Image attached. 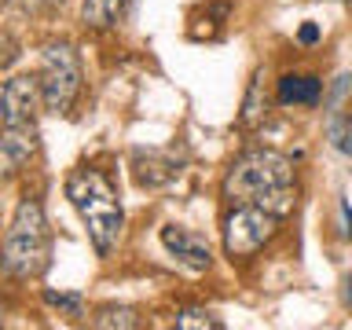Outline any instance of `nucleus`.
Wrapping results in <instances>:
<instances>
[{
  "mask_svg": "<svg viewBox=\"0 0 352 330\" xmlns=\"http://www.w3.org/2000/svg\"><path fill=\"white\" fill-rule=\"evenodd\" d=\"M224 198L231 206H264L272 213L286 217L297 202L294 162L268 147H253L239 154L224 176Z\"/></svg>",
  "mask_w": 352,
  "mask_h": 330,
  "instance_id": "nucleus-1",
  "label": "nucleus"
},
{
  "mask_svg": "<svg viewBox=\"0 0 352 330\" xmlns=\"http://www.w3.org/2000/svg\"><path fill=\"white\" fill-rule=\"evenodd\" d=\"M66 198L74 202L77 217L85 220L96 253L107 257L118 246L121 228H125V213H121V202L110 180L99 169H74L70 180H66Z\"/></svg>",
  "mask_w": 352,
  "mask_h": 330,
  "instance_id": "nucleus-2",
  "label": "nucleus"
},
{
  "mask_svg": "<svg viewBox=\"0 0 352 330\" xmlns=\"http://www.w3.org/2000/svg\"><path fill=\"white\" fill-rule=\"evenodd\" d=\"M48 257H52V231H48L44 206L37 198H22L4 239L0 272L11 275V279H37L48 268Z\"/></svg>",
  "mask_w": 352,
  "mask_h": 330,
  "instance_id": "nucleus-3",
  "label": "nucleus"
},
{
  "mask_svg": "<svg viewBox=\"0 0 352 330\" xmlns=\"http://www.w3.org/2000/svg\"><path fill=\"white\" fill-rule=\"evenodd\" d=\"M41 96L48 114H70L81 96V63L66 41H52L41 52Z\"/></svg>",
  "mask_w": 352,
  "mask_h": 330,
  "instance_id": "nucleus-4",
  "label": "nucleus"
},
{
  "mask_svg": "<svg viewBox=\"0 0 352 330\" xmlns=\"http://www.w3.org/2000/svg\"><path fill=\"white\" fill-rule=\"evenodd\" d=\"M279 231V213L264 206H235L224 217V253L231 261H246L264 250Z\"/></svg>",
  "mask_w": 352,
  "mask_h": 330,
  "instance_id": "nucleus-5",
  "label": "nucleus"
},
{
  "mask_svg": "<svg viewBox=\"0 0 352 330\" xmlns=\"http://www.w3.org/2000/svg\"><path fill=\"white\" fill-rule=\"evenodd\" d=\"M44 107L41 96V77H11L0 85V129L4 125H26L37 118Z\"/></svg>",
  "mask_w": 352,
  "mask_h": 330,
  "instance_id": "nucleus-6",
  "label": "nucleus"
},
{
  "mask_svg": "<svg viewBox=\"0 0 352 330\" xmlns=\"http://www.w3.org/2000/svg\"><path fill=\"white\" fill-rule=\"evenodd\" d=\"M37 147H41V136H37L33 121L0 129V180H11L15 173L26 169L30 158L37 154Z\"/></svg>",
  "mask_w": 352,
  "mask_h": 330,
  "instance_id": "nucleus-7",
  "label": "nucleus"
},
{
  "mask_svg": "<svg viewBox=\"0 0 352 330\" xmlns=\"http://www.w3.org/2000/svg\"><path fill=\"white\" fill-rule=\"evenodd\" d=\"M162 246L169 250L180 264H187V268H195V272H206L209 264H213V250H209V242L202 235H195V231H187V228L165 224L162 228Z\"/></svg>",
  "mask_w": 352,
  "mask_h": 330,
  "instance_id": "nucleus-8",
  "label": "nucleus"
},
{
  "mask_svg": "<svg viewBox=\"0 0 352 330\" xmlns=\"http://www.w3.org/2000/svg\"><path fill=\"white\" fill-rule=\"evenodd\" d=\"M319 92H323V85H319V77L312 74H286L279 81V99L286 107L297 103V107H316L319 103Z\"/></svg>",
  "mask_w": 352,
  "mask_h": 330,
  "instance_id": "nucleus-9",
  "label": "nucleus"
},
{
  "mask_svg": "<svg viewBox=\"0 0 352 330\" xmlns=\"http://www.w3.org/2000/svg\"><path fill=\"white\" fill-rule=\"evenodd\" d=\"M129 4L132 0H85L81 19H85V26H92V30H110L129 15Z\"/></svg>",
  "mask_w": 352,
  "mask_h": 330,
  "instance_id": "nucleus-10",
  "label": "nucleus"
},
{
  "mask_svg": "<svg viewBox=\"0 0 352 330\" xmlns=\"http://www.w3.org/2000/svg\"><path fill=\"white\" fill-rule=\"evenodd\" d=\"M264 118H268V88H264V70H257L250 88H246V99H242L239 125L242 129H257V125H264Z\"/></svg>",
  "mask_w": 352,
  "mask_h": 330,
  "instance_id": "nucleus-11",
  "label": "nucleus"
},
{
  "mask_svg": "<svg viewBox=\"0 0 352 330\" xmlns=\"http://www.w3.org/2000/svg\"><path fill=\"white\" fill-rule=\"evenodd\" d=\"M92 327L96 330H110V327H121V330H132V327H140V319H136V308H125V305H107V308H99V312L92 316Z\"/></svg>",
  "mask_w": 352,
  "mask_h": 330,
  "instance_id": "nucleus-12",
  "label": "nucleus"
},
{
  "mask_svg": "<svg viewBox=\"0 0 352 330\" xmlns=\"http://www.w3.org/2000/svg\"><path fill=\"white\" fill-rule=\"evenodd\" d=\"M176 327L180 330H220V319L206 308H184L176 312Z\"/></svg>",
  "mask_w": 352,
  "mask_h": 330,
  "instance_id": "nucleus-13",
  "label": "nucleus"
},
{
  "mask_svg": "<svg viewBox=\"0 0 352 330\" xmlns=\"http://www.w3.org/2000/svg\"><path fill=\"white\" fill-rule=\"evenodd\" d=\"M327 132H330V143H334V151H341V154H349V158H352V121L334 118Z\"/></svg>",
  "mask_w": 352,
  "mask_h": 330,
  "instance_id": "nucleus-14",
  "label": "nucleus"
},
{
  "mask_svg": "<svg viewBox=\"0 0 352 330\" xmlns=\"http://www.w3.org/2000/svg\"><path fill=\"white\" fill-rule=\"evenodd\" d=\"M44 301H48L52 308L70 312V316H81V297H77V294H55V290H48V294H44Z\"/></svg>",
  "mask_w": 352,
  "mask_h": 330,
  "instance_id": "nucleus-15",
  "label": "nucleus"
},
{
  "mask_svg": "<svg viewBox=\"0 0 352 330\" xmlns=\"http://www.w3.org/2000/svg\"><path fill=\"white\" fill-rule=\"evenodd\" d=\"M19 59V44H15V37H11V33H0V70H4V66H11Z\"/></svg>",
  "mask_w": 352,
  "mask_h": 330,
  "instance_id": "nucleus-16",
  "label": "nucleus"
},
{
  "mask_svg": "<svg viewBox=\"0 0 352 330\" xmlns=\"http://www.w3.org/2000/svg\"><path fill=\"white\" fill-rule=\"evenodd\" d=\"M316 37H319V30H316V26H301V41H305V44H312Z\"/></svg>",
  "mask_w": 352,
  "mask_h": 330,
  "instance_id": "nucleus-17",
  "label": "nucleus"
},
{
  "mask_svg": "<svg viewBox=\"0 0 352 330\" xmlns=\"http://www.w3.org/2000/svg\"><path fill=\"white\" fill-rule=\"evenodd\" d=\"M4 4H8V0H0V11H4Z\"/></svg>",
  "mask_w": 352,
  "mask_h": 330,
  "instance_id": "nucleus-18",
  "label": "nucleus"
},
{
  "mask_svg": "<svg viewBox=\"0 0 352 330\" xmlns=\"http://www.w3.org/2000/svg\"><path fill=\"white\" fill-rule=\"evenodd\" d=\"M349 297H352V286H349Z\"/></svg>",
  "mask_w": 352,
  "mask_h": 330,
  "instance_id": "nucleus-19",
  "label": "nucleus"
}]
</instances>
